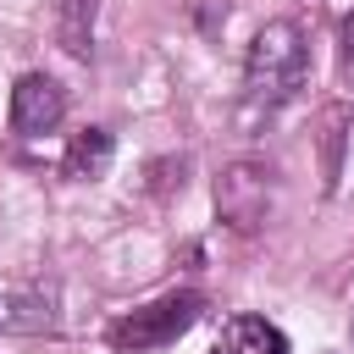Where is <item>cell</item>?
<instances>
[{
	"instance_id": "cell-6",
	"label": "cell",
	"mask_w": 354,
	"mask_h": 354,
	"mask_svg": "<svg viewBox=\"0 0 354 354\" xmlns=\"http://www.w3.org/2000/svg\"><path fill=\"white\" fill-rule=\"evenodd\" d=\"M50 326H55L50 299H39V293H0V332L33 337V332H50Z\"/></svg>"
},
{
	"instance_id": "cell-1",
	"label": "cell",
	"mask_w": 354,
	"mask_h": 354,
	"mask_svg": "<svg viewBox=\"0 0 354 354\" xmlns=\"http://www.w3.org/2000/svg\"><path fill=\"white\" fill-rule=\"evenodd\" d=\"M304 72H310V50H304V33L299 22H266L249 44V66H243V83H249V100L254 105H288L299 88H304Z\"/></svg>"
},
{
	"instance_id": "cell-9",
	"label": "cell",
	"mask_w": 354,
	"mask_h": 354,
	"mask_svg": "<svg viewBox=\"0 0 354 354\" xmlns=\"http://www.w3.org/2000/svg\"><path fill=\"white\" fill-rule=\"evenodd\" d=\"M348 127H354V105H332V111H326V138H321V144H326V188H332V183H337V171H343V160H337V155H343Z\"/></svg>"
},
{
	"instance_id": "cell-5",
	"label": "cell",
	"mask_w": 354,
	"mask_h": 354,
	"mask_svg": "<svg viewBox=\"0 0 354 354\" xmlns=\"http://www.w3.org/2000/svg\"><path fill=\"white\" fill-rule=\"evenodd\" d=\"M111 133L105 127H83V133H72V144H66V177H77V183H94V177H105V166H111Z\"/></svg>"
},
{
	"instance_id": "cell-10",
	"label": "cell",
	"mask_w": 354,
	"mask_h": 354,
	"mask_svg": "<svg viewBox=\"0 0 354 354\" xmlns=\"http://www.w3.org/2000/svg\"><path fill=\"white\" fill-rule=\"evenodd\" d=\"M343 77H354V11L343 22Z\"/></svg>"
},
{
	"instance_id": "cell-3",
	"label": "cell",
	"mask_w": 354,
	"mask_h": 354,
	"mask_svg": "<svg viewBox=\"0 0 354 354\" xmlns=\"http://www.w3.org/2000/svg\"><path fill=\"white\" fill-rule=\"evenodd\" d=\"M266 199H271V171L254 166V160H238L216 177V210L238 232H254L266 221Z\"/></svg>"
},
{
	"instance_id": "cell-4",
	"label": "cell",
	"mask_w": 354,
	"mask_h": 354,
	"mask_svg": "<svg viewBox=\"0 0 354 354\" xmlns=\"http://www.w3.org/2000/svg\"><path fill=\"white\" fill-rule=\"evenodd\" d=\"M61 116H66V94H61V83L44 77V72H22L17 88H11V127L33 138V133H55Z\"/></svg>"
},
{
	"instance_id": "cell-7",
	"label": "cell",
	"mask_w": 354,
	"mask_h": 354,
	"mask_svg": "<svg viewBox=\"0 0 354 354\" xmlns=\"http://www.w3.org/2000/svg\"><path fill=\"white\" fill-rule=\"evenodd\" d=\"M55 39L66 55H88L94 50V0H55Z\"/></svg>"
},
{
	"instance_id": "cell-8",
	"label": "cell",
	"mask_w": 354,
	"mask_h": 354,
	"mask_svg": "<svg viewBox=\"0 0 354 354\" xmlns=\"http://www.w3.org/2000/svg\"><path fill=\"white\" fill-rule=\"evenodd\" d=\"M227 354H288V337L266 315H238L227 332Z\"/></svg>"
},
{
	"instance_id": "cell-11",
	"label": "cell",
	"mask_w": 354,
	"mask_h": 354,
	"mask_svg": "<svg viewBox=\"0 0 354 354\" xmlns=\"http://www.w3.org/2000/svg\"><path fill=\"white\" fill-rule=\"evenodd\" d=\"M216 354H221V348H216Z\"/></svg>"
},
{
	"instance_id": "cell-2",
	"label": "cell",
	"mask_w": 354,
	"mask_h": 354,
	"mask_svg": "<svg viewBox=\"0 0 354 354\" xmlns=\"http://www.w3.org/2000/svg\"><path fill=\"white\" fill-rule=\"evenodd\" d=\"M199 310H205V299L199 293H166V299H155V304H144V310H133V315H122L116 326H111V343L122 348V354H149V348H166V343H177L194 321H199Z\"/></svg>"
}]
</instances>
